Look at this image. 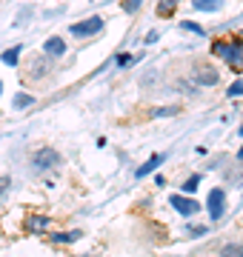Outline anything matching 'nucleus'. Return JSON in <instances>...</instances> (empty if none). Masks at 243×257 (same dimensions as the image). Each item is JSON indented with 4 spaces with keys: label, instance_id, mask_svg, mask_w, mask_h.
I'll use <instances>...</instances> for the list:
<instances>
[{
    "label": "nucleus",
    "instance_id": "10",
    "mask_svg": "<svg viewBox=\"0 0 243 257\" xmlns=\"http://www.w3.org/2000/svg\"><path fill=\"white\" fill-rule=\"evenodd\" d=\"M195 6L203 9V12H215L217 6H220V0H195Z\"/></svg>",
    "mask_w": 243,
    "mask_h": 257
},
{
    "label": "nucleus",
    "instance_id": "12",
    "mask_svg": "<svg viewBox=\"0 0 243 257\" xmlns=\"http://www.w3.org/2000/svg\"><path fill=\"white\" fill-rule=\"evenodd\" d=\"M18 57H20V49H9V52H6V55H3V63L15 66V63H18Z\"/></svg>",
    "mask_w": 243,
    "mask_h": 257
},
{
    "label": "nucleus",
    "instance_id": "16",
    "mask_svg": "<svg viewBox=\"0 0 243 257\" xmlns=\"http://www.w3.org/2000/svg\"><path fill=\"white\" fill-rule=\"evenodd\" d=\"M183 29H189V32H195V35H203V29H200V26H195V23H189V20L183 23Z\"/></svg>",
    "mask_w": 243,
    "mask_h": 257
},
{
    "label": "nucleus",
    "instance_id": "3",
    "mask_svg": "<svg viewBox=\"0 0 243 257\" xmlns=\"http://www.w3.org/2000/svg\"><path fill=\"white\" fill-rule=\"evenodd\" d=\"M100 29H103V20L100 18H89V20H83V23H75V26H72V32H75L77 37H86V35L100 32Z\"/></svg>",
    "mask_w": 243,
    "mask_h": 257
},
{
    "label": "nucleus",
    "instance_id": "1",
    "mask_svg": "<svg viewBox=\"0 0 243 257\" xmlns=\"http://www.w3.org/2000/svg\"><path fill=\"white\" fill-rule=\"evenodd\" d=\"M60 163V155H57L55 149H40L38 155H35V166L38 169H55Z\"/></svg>",
    "mask_w": 243,
    "mask_h": 257
},
{
    "label": "nucleus",
    "instance_id": "17",
    "mask_svg": "<svg viewBox=\"0 0 243 257\" xmlns=\"http://www.w3.org/2000/svg\"><path fill=\"white\" fill-rule=\"evenodd\" d=\"M175 111L178 109H172V106H169V109H158L155 111V117H166V114H175Z\"/></svg>",
    "mask_w": 243,
    "mask_h": 257
},
{
    "label": "nucleus",
    "instance_id": "2",
    "mask_svg": "<svg viewBox=\"0 0 243 257\" xmlns=\"http://www.w3.org/2000/svg\"><path fill=\"white\" fill-rule=\"evenodd\" d=\"M172 206L180 214H195V211H200V203L192 200V197H183V194H172Z\"/></svg>",
    "mask_w": 243,
    "mask_h": 257
},
{
    "label": "nucleus",
    "instance_id": "20",
    "mask_svg": "<svg viewBox=\"0 0 243 257\" xmlns=\"http://www.w3.org/2000/svg\"><path fill=\"white\" fill-rule=\"evenodd\" d=\"M240 160H243V149H240Z\"/></svg>",
    "mask_w": 243,
    "mask_h": 257
},
{
    "label": "nucleus",
    "instance_id": "8",
    "mask_svg": "<svg viewBox=\"0 0 243 257\" xmlns=\"http://www.w3.org/2000/svg\"><path fill=\"white\" fill-rule=\"evenodd\" d=\"M215 52H217L220 57H226L229 63H234V46H229V43H217V46H215Z\"/></svg>",
    "mask_w": 243,
    "mask_h": 257
},
{
    "label": "nucleus",
    "instance_id": "9",
    "mask_svg": "<svg viewBox=\"0 0 243 257\" xmlns=\"http://www.w3.org/2000/svg\"><path fill=\"white\" fill-rule=\"evenodd\" d=\"M220 257H243V246H237V243L223 246V248H220Z\"/></svg>",
    "mask_w": 243,
    "mask_h": 257
},
{
    "label": "nucleus",
    "instance_id": "5",
    "mask_svg": "<svg viewBox=\"0 0 243 257\" xmlns=\"http://www.w3.org/2000/svg\"><path fill=\"white\" fill-rule=\"evenodd\" d=\"M223 206H226V200H223V192L220 189H215V192L209 194V214L212 217H223Z\"/></svg>",
    "mask_w": 243,
    "mask_h": 257
},
{
    "label": "nucleus",
    "instance_id": "15",
    "mask_svg": "<svg viewBox=\"0 0 243 257\" xmlns=\"http://www.w3.org/2000/svg\"><path fill=\"white\" fill-rule=\"evenodd\" d=\"M197 180H200V177H189L186 183H183V192H192V189L197 186Z\"/></svg>",
    "mask_w": 243,
    "mask_h": 257
},
{
    "label": "nucleus",
    "instance_id": "11",
    "mask_svg": "<svg viewBox=\"0 0 243 257\" xmlns=\"http://www.w3.org/2000/svg\"><path fill=\"white\" fill-rule=\"evenodd\" d=\"M26 106H32V94H18L15 97V109H26Z\"/></svg>",
    "mask_w": 243,
    "mask_h": 257
},
{
    "label": "nucleus",
    "instance_id": "13",
    "mask_svg": "<svg viewBox=\"0 0 243 257\" xmlns=\"http://www.w3.org/2000/svg\"><path fill=\"white\" fill-rule=\"evenodd\" d=\"M138 6H141V0H123V9L126 12H138Z\"/></svg>",
    "mask_w": 243,
    "mask_h": 257
},
{
    "label": "nucleus",
    "instance_id": "19",
    "mask_svg": "<svg viewBox=\"0 0 243 257\" xmlns=\"http://www.w3.org/2000/svg\"><path fill=\"white\" fill-rule=\"evenodd\" d=\"M3 189H9V177H0V194H3Z\"/></svg>",
    "mask_w": 243,
    "mask_h": 257
},
{
    "label": "nucleus",
    "instance_id": "4",
    "mask_svg": "<svg viewBox=\"0 0 243 257\" xmlns=\"http://www.w3.org/2000/svg\"><path fill=\"white\" fill-rule=\"evenodd\" d=\"M195 80L200 83V86H215V83H217V69L200 63V66L195 69Z\"/></svg>",
    "mask_w": 243,
    "mask_h": 257
},
{
    "label": "nucleus",
    "instance_id": "14",
    "mask_svg": "<svg viewBox=\"0 0 243 257\" xmlns=\"http://www.w3.org/2000/svg\"><path fill=\"white\" fill-rule=\"evenodd\" d=\"M172 6H175V0H163L160 3V15H172Z\"/></svg>",
    "mask_w": 243,
    "mask_h": 257
},
{
    "label": "nucleus",
    "instance_id": "6",
    "mask_svg": "<svg viewBox=\"0 0 243 257\" xmlns=\"http://www.w3.org/2000/svg\"><path fill=\"white\" fill-rule=\"evenodd\" d=\"M43 52H46L49 57H60V55H66V43H63V37H49L46 43H43Z\"/></svg>",
    "mask_w": 243,
    "mask_h": 257
},
{
    "label": "nucleus",
    "instance_id": "7",
    "mask_svg": "<svg viewBox=\"0 0 243 257\" xmlns=\"http://www.w3.org/2000/svg\"><path fill=\"white\" fill-rule=\"evenodd\" d=\"M160 160H163V157H160V155L149 157V160H146V163H143L141 169H138V177H146V175H149V172H155V169H158V166H160Z\"/></svg>",
    "mask_w": 243,
    "mask_h": 257
},
{
    "label": "nucleus",
    "instance_id": "18",
    "mask_svg": "<svg viewBox=\"0 0 243 257\" xmlns=\"http://www.w3.org/2000/svg\"><path fill=\"white\" fill-rule=\"evenodd\" d=\"M229 94H243V83H234L232 89H229Z\"/></svg>",
    "mask_w": 243,
    "mask_h": 257
}]
</instances>
